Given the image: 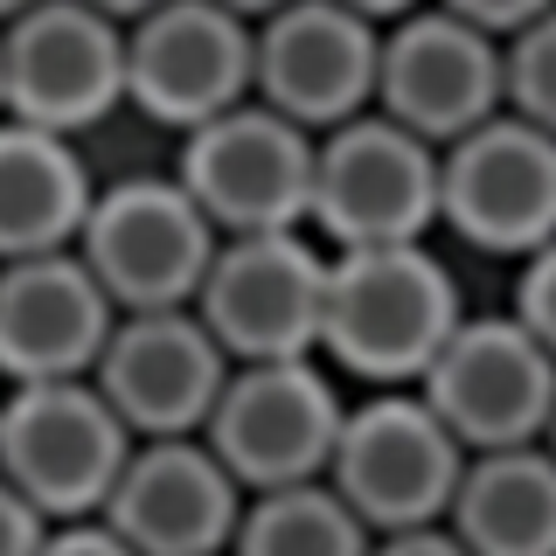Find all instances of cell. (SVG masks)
I'll use <instances>...</instances> for the list:
<instances>
[{"instance_id": "18", "label": "cell", "mask_w": 556, "mask_h": 556, "mask_svg": "<svg viewBox=\"0 0 556 556\" xmlns=\"http://www.w3.org/2000/svg\"><path fill=\"white\" fill-rule=\"evenodd\" d=\"M91 202L98 181L84 167L77 139L0 112V265L77 251Z\"/></svg>"}, {"instance_id": "22", "label": "cell", "mask_w": 556, "mask_h": 556, "mask_svg": "<svg viewBox=\"0 0 556 556\" xmlns=\"http://www.w3.org/2000/svg\"><path fill=\"white\" fill-rule=\"evenodd\" d=\"M508 313H515V320H521V327H529V334L556 355V237H549L535 257H521L515 306H508Z\"/></svg>"}, {"instance_id": "32", "label": "cell", "mask_w": 556, "mask_h": 556, "mask_svg": "<svg viewBox=\"0 0 556 556\" xmlns=\"http://www.w3.org/2000/svg\"><path fill=\"white\" fill-rule=\"evenodd\" d=\"M0 112H8V77H0Z\"/></svg>"}, {"instance_id": "15", "label": "cell", "mask_w": 556, "mask_h": 556, "mask_svg": "<svg viewBox=\"0 0 556 556\" xmlns=\"http://www.w3.org/2000/svg\"><path fill=\"white\" fill-rule=\"evenodd\" d=\"M230 369L237 362L202 327V313L167 306V313H118L91 382L126 417L132 439H202Z\"/></svg>"}, {"instance_id": "2", "label": "cell", "mask_w": 556, "mask_h": 556, "mask_svg": "<svg viewBox=\"0 0 556 556\" xmlns=\"http://www.w3.org/2000/svg\"><path fill=\"white\" fill-rule=\"evenodd\" d=\"M348 425V382L320 355L300 362H237L208 410L202 439L237 473L243 494L327 480Z\"/></svg>"}, {"instance_id": "1", "label": "cell", "mask_w": 556, "mask_h": 556, "mask_svg": "<svg viewBox=\"0 0 556 556\" xmlns=\"http://www.w3.org/2000/svg\"><path fill=\"white\" fill-rule=\"evenodd\" d=\"M466 300L452 265L431 243H376V251H334L327 265V320L320 362L362 390H417L425 369L459 334Z\"/></svg>"}, {"instance_id": "16", "label": "cell", "mask_w": 556, "mask_h": 556, "mask_svg": "<svg viewBox=\"0 0 556 556\" xmlns=\"http://www.w3.org/2000/svg\"><path fill=\"white\" fill-rule=\"evenodd\" d=\"M243 501L251 494L208 439H139L98 521H112L139 556H230Z\"/></svg>"}, {"instance_id": "25", "label": "cell", "mask_w": 556, "mask_h": 556, "mask_svg": "<svg viewBox=\"0 0 556 556\" xmlns=\"http://www.w3.org/2000/svg\"><path fill=\"white\" fill-rule=\"evenodd\" d=\"M42 556H139V549L112 529V521H56Z\"/></svg>"}, {"instance_id": "19", "label": "cell", "mask_w": 556, "mask_h": 556, "mask_svg": "<svg viewBox=\"0 0 556 556\" xmlns=\"http://www.w3.org/2000/svg\"><path fill=\"white\" fill-rule=\"evenodd\" d=\"M445 529L473 556H556V452L549 445L473 452Z\"/></svg>"}, {"instance_id": "7", "label": "cell", "mask_w": 556, "mask_h": 556, "mask_svg": "<svg viewBox=\"0 0 556 556\" xmlns=\"http://www.w3.org/2000/svg\"><path fill=\"white\" fill-rule=\"evenodd\" d=\"M216 243V223L174 174H118V181H98L77 257L112 292L118 313H167L195 306Z\"/></svg>"}, {"instance_id": "28", "label": "cell", "mask_w": 556, "mask_h": 556, "mask_svg": "<svg viewBox=\"0 0 556 556\" xmlns=\"http://www.w3.org/2000/svg\"><path fill=\"white\" fill-rule=\"evenodd\" d=\"M91 8H98V14H112V22H126V28H132V22H139V14H153V8H167V0H91Z\"/></svg>"}, {"instance_id": "24", "label": "cell", "mask_w": 556, "mask_h": 556, "mask_svg": "<svg viewBox=\"0 0 556 556\" xmlns=\"http://www.w3.org/2000/svg\"><path fill=\"white\" fill-rule=\"evenodd\" d=\"M445 14H459V22H473V28H486L494 42H508L515 28H529L535 14H549L556 0H439Z\"/></svg>"}, {"instance_id": "29", "label": "cell", "mask_w": 556, "mask_h": 556, "mask_svg": "<svg viewBox=\"0 0 556 556\" xmlns=\"http://www.w3.org/2000/svg\"><path fill=\"white\" fill-rule=\"evenodd\" d=\"M216 8L243 14V22H265V14H278V8H286V0H216Z\"/></svg>"}, {"instance_id": "8", "label": "cell", "mask_w": 556, "mask_h": 556, "mask_svg": "<svg viewBox=\"0 0 556 556\" xmlns=\"http://www.w3.org/2000/svg\"><path fill=\"white\" fill-rule=\"evenodd\" d=\"M327 265L313 230H265V237H223L202 271L195 313L223 341L230 362H300L320 355L327 320Z\"/></svg>"}, {"instance_id": "26", "label": "cell", "mask_w": 556, "mask_h": 556, "mask_svg": "<svg viewBox=\"0 0 556 556\" xmlns=\"http://www.w3.org/2000/svg\"><path fill=\"white\" fill-rule=\"evenodd\" d=\"M369 556H473V549H466L459 535H452L445 521H439V529H404V535H376V549H369Z\"/></svg>"}, {"instance_id": "9", "label": "cell", "mask_w": 556, "mask_h": 556, "mask_svg": "<svg viewBox=\"0 0 556 556\" xmlns=\"http://www.w3.org/2000/svg\"><path fill=\"white\" fill-rule=\"evenodd\" d=\"M257 98V22L216 0H167L126 28V104L167 132H195L208 118Z\"/></svg>"}, {"instance_id": "14", "label": "cell", "mask_w": 556, "mask_h": 556, "mask_svg": "<svg viewBox=\"0 0 556 556\" xmlns=\"http://www.w3.org/2000/svg\"><path fill=\"white\" fill-rule=\"evenodd\" d=\"M382 28L341 0H286L257 22V104L306 132H334L376 112Z\"/></svg>"}, {"instance_id": "31", "label": "cell", "mask_w": 556, "mask_h": 556, "mask_svg": "<svg viewBox=\"0 0 556 556\" xmlns=\"http://www.w3.org/2000/svg\"><path fill=\"white\" fill-rule=\"evenodd\" d=\"M543 445H549V452H556V417H549V439H543Z\"/></svg>"}, {"instance_id": "20", "label": "cell", "mask_w": 556, "mask_h": 556, "mask_svg": "<svg viewBox=\"0 0 556 556\" xmlns=\"http://www.w3.org/2000/svg\"><path fill=\"white\" fill-rule=\"evenodd\" d=\"M369 549H376L369 521L334 494V480L251 494L230 543V556H369Z\"/></svg>"}, {"instance_id": "21", "label": "cell", "mask_w": 556, "mask_h": 556, "mask_svg": "<svg viewBox=\"0 0 556 556\" xmlns=\"http://www.w3.org/2000/svg\"><path fill=\"white\" fill-rule=\"evenodd\" d=\"M501 77H508V112L556 132V8L501 42Z\"/></svg>"}, {"instance_id": "30", "label": "cell", "mask_w": 556, "mask_h": 556, "mask_svg": "<svg viewBox=\"0 0 556 556\" xmlns=\"http://www.w3.org/2000/svg\"><path fill=\"white\" fill-rule=\"evenodd\" d=\"M28 8H42V0H0V28H8V22H22Z\"/></svg>"}, {"instance_id": "23", "label": "cell", "mask_w": 556, "mask_h": 556, "mask_svg": "<svg viewBox=\"0 0 556 556\" xmlns=\"http://www.w3.org/2000/svg\"><path fill=\"white\" fill-rule=\"evenodd\" d=\"M49 529H56V521L35 508L22 486H8V480H0V556H42Z\"/></svg>"}, {"instance_id": "12", "label": "cell", "mask_w": 556, "mask_h": 556, "mask_svg": "<svg viewBox=\"0 0 556 556\" xmlns=\"http://www.w3.org/2000/svg\"><path fill=\"white\" fill-rule=\"evenodd\" d=\"M0 77L8 118L77 139L126 104V22L98 14L91 0H42L0 28Z\"/></svg>"}, {"instance_id": "6", "label": "cell", "mask_w": 556, "mask_h": 556, "mask_svg": "<svg viewBox=\"0 0 556 556\" xmlns=\"http://www.w3.org/2000/svg\"><path fill=\"white\" fill-rule=\"evenodd\" d=\"M313 167H320V132L251 98L181 139L174 181L195 195L216 237H265L313 230Z\"/></svg>"}, {"instance_id": "5", "label": "cell", "mask_w": 556, "mask_h": 556, "mask_svg": "<svg viewBox=\"0 0 556 556\" xmlns=\"http://www.w3.org/2000/svg\"><path fill=\"white\" fill-rule=\"evenodd\" d=\"M439 181L445 153L390 112H362L320 132L313 167V237L334 251H376V243H431L439 230Z\"/></svg>"}, {"instance_id": "4", "label": "cell", "mask_w": 556, "mask_h": 556, "mask_svg": "<svg viewBox=\"0 0 556 556\" xmlns=\"http://www.w3.org/2000/svg\"><path fill=\"white\" fill-rule=\"evenodd\" d=\"M466 452L445 431V417L417 390H369L348 396V425L334 445V494L369 521V535H404V529H439L459 494Z\"/></svg>"}, {"instance_id": "17", "label": "cell", "mask_w": 556, "mask_h": 556, "mask_svg": "<svg viewBox=\"0 0 556 556\" xmlns=\"http://www.w3.org/2000/svg\"><path fill=\"white\" fill-rule=\"evenodd\" d=\"M112 327L118 306L77 251L0 265V390L91 376Z\"/></svg>"}, {"instance_id": "11", "label": "cell", "mask_w": 556, "mask_h": 556, "mask_svg": "<svg viewBox=\"0 0 556 556\" xmlns=\"http://www.w3.org/2000/svg\"><path fill=\"white\" fill-rule=\"evenodd\" d=\"M439 230L473 243L486 257H535L556 237V132L515 112L445 147L439 181Z\"/></svg>"}, {"instance_id": "27", "label": "cell", "mask_w": 556, "mask_h": 556, "mask_svg": "<svg viewBox=\"0 0 556 556\" xmlns=\"http://www.w3.org/2000/svg\"><path fill=\"white\" fill-rule=\"evenodd\" d=\"M341 8H355V14H369L376 28H390V22H404V14L431 8V0H341Z\"/></svg>"}, {"instance_id": "3", "label": "cell", "mask_w": 556, "mask_h": 556, "mask_svg": "<svg viewBox=\"0 0 556 556\" xmlns=\"http://www.w3.org/2000/svg\"><path fill=\"white\" fill-rule=\"evenodd\" d=\"M132 445L91 376L0 390V480L22 486L49 521H98Z\"/></svg>"}, {"instance_id": "13", "label": "cell", "mask_w": 556, "mask_h": 556, "mask_svg": "<svg viewBox=\"0 0 556 556\" xmlns=\"http://www.w3.org/2000/svg\"><path fill=\"white\" fill-rule=\"evenodd\" d=\"M376 112L410 126L431 147H452L494 112H508V77H501V42L459 14L431 8L404 14L382 28V77H376Z\"/></svg>"}, {"instance_id": "10", "label": "cell", "mask_w": 556, "mask_h": 556, "mask_svg": "<svg viewBox=\"0 0 556 556\" xmlns=\"http://www.w3.org/2000/svg\"><path fill=\"white\" fill-rule=\"evenodd\" d=\"M417 396L445 417V431L466 452L543 445L556 417V355L515 313H466Z\"/></svg>"}]
</instances>
